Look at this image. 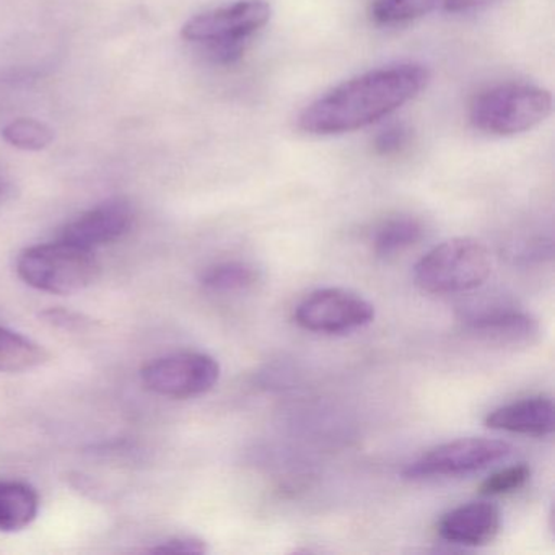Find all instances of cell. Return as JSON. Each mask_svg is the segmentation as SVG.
Here are the masks:
<instances>
[{
    "mask_svg": "<svg viewBox=\"0 0 555 555\" xmlns=\"http://www.w3.org/2000/svg\"><path fill=\"white\" fill-rule=\"evenodd\" d=\"M428 82L430 70L422 64L370 70L310 103L298 116V129L311 135H337L369 128L421 95Z\"/></svg>",
    "mask_w": 555,
    "mask_h": 555,
    "instance_id": "cell-1",
    "label": "cell"
},
{
    "mask_svg": "<svg viewBox=\"0 0 555 555\" xmlns=\"http://www.w3.org/2000/svg\"><path fill=\"white\" fill-rule=\"evenodd\" d=\"M271 17L272 8L266 0H240L191 18L184 24L181 37L190 43L203 44L216 63L233 64Z\"/></svg>",
    "mask_w": 555,
    "mask_h": 555,
    "instance_id": "cell-2",
    "label": "cell"
},
{
    "mask_svg": "<svg viewBox=\"0 0 555 555\" xmlns=\"http://www.w3.org/2000/svg\"><path fill=\"white\" fill-rule=\"evenodd\" d=\"M551 113L548 90L531 83H503L474 99L469 121L477 131L512 138L538 128Z\"/></svg>",
    "mask_w": 555,
    "mask_h": 555,
    "instance_id": "cell-3",
    "label": "cell"
},
{
    "mask_svg": "<svg viewBox=\"0 0 555 555\" xmlns=\"http://www.w3.org/2000/svg\"><path fill=\"white\" fill-rule=\"evenodd\" d=\"M17 274L37 291L73 295L95 284L100 264L92 249L57 240L24 249L18 255Z\"/></svg>",
    "mask_w": 555,
    "mask_h": 555,
    "instance_id": "cell-4",
    "label": "cell"
},
{
    "mask_svg": "<svg viewBox=\"0 0 555 555\" xmlns=\"http://www.w3.org/2000/svg\"><path fill=\"white\" fill-rule=\"evenodd\" d=\"M489 249L474 238H451L431 248L414 268V281L427 294H464L489 279Z\"/></svg>",
    "mask_w": 555,
    "mask_h": 555,
    "instance_id": "cell-5",
    "label": "cell"
},
{
    "mask_svg": "<svg viewBox=\"0 0 555 555\" xmlns=\"http://www.w3.org/2000/svg\"><path fill=\"white\" fill-rule=\"evenodd\" d=\"M512 453L506 441L486 437L457 438L431 448L408 464L405 479L428 480L438 477L463 476L486 469Z\"/></svg>",
    "mask_w": 555,
    "mask_h": 555,
    "instance_id": "cell-6",
    "label": "cell"
},
{
    "mask_svg": "<svg viewBox=\"0 0 555 555\" xmlns=\"http://www.w3.org/2000/svg\"><path fill=\"white\" fill-rule=\"evenodd\" d=\"M220 365L203 352H177L145 363L142 385L170 399H190L206 395L219 383Z\"/></svg>",
    "mask_w": 555,
    "mask_h": 555,
    "instance_id": "cell-7",
    "label": "cell"
},
{
    "mask_svg": "<svg viewBox=\"0 0 555 555\" xmlns=\"http://www.w3.org/2000/svg\"><path fill=\"white\" fill-rule=\"evenodd\" d=\"M294 318L310 333L346 334L372 323L375 308L356 292L320 288L297 305Z\"/></svg>",
    "mask_w": 555,
    "mask_h": 555,
    "instance_id": "cell-8",
    "label": "cell"
},
{
    "mask_svg": "<svg viewBox=\"0 0 555 555\" xmlns=\"http://www.w3.org/2000/svg\"><path fill=\"white\" fill-rule=\"evenodd\" d=\"M461 323L470 336L499 346L528 344L539 333L531 314L506 304L477 305L463 314Z\"/></svg>",
    "mask_w": 555,
    "mask_h": 555,
    "instance_id": "cell-9",
    "label": "cell"
},
{
    "mask_svg": "<svg viewBox=\"0 0 555 555\" xmlns=\"http://www.w3.org/2000/svg\"><path fill=\"white\" fill-rule=\"evenodd\" d=\"M134 210L125 199H109L70 220L60 232V240L95 251L118 242L131 230Z\"/></svg>",
    "mask_w": 555,
    "mask_h": 555,
    "instance_id": "cell-10",
    "label": "cell"
},
{
    "mask_svg": "<svg viewBox=\"0 0 555 555\" xmlns=\"http://www.w3.org/2000/svg\"><path fill=\"white\" fill-rule=\"evenodd\" d=\"M502 528V513L495 503L469 502L450 509L438 521V534L451 544H489Z\"/></svg>",
    "mask_w": 555,
    "mask_h": 555,
    "instance_id": "cell-11",
    "label": "cell"
},
{
    "mask_svg": "<svg viewBox=\"0 0 555 555\" xmlns=\"http://www.w3.org/2000/svg\"><path fill=\"white\" fill-rule=\"evenodd\" d=\"M486 425L492 430L508 434L547 437L555 427L554 402L545 396L519 399L489 412Z\"/></svg>",
    "mask_w": 555,
    "mask_h": 555,
    "instance_id": "cell-12",
    "label": "cell"
},
{
    "mask_svg": "<svg viewBox=\"0 0 555 555\" xmlns=\"http://www.w3.org/2000/svg\"><path fill=\"white\" fill-rule=\"evenodd\" d=\"M40 512V495L24 480L0 479V532H18Z\"/></svg>",
    "mask_w": 555,
    "mask_h": 555,
    "instance_id": "cell-13",
    "label": "cell"
},
{
    "mask_svg": "<svg viewBox=\"0 0 555 555\" xmlns=\"http://www.w3.org/2000/svg\"><path fill=\"white\" fill-rule=\"evenodd\" d=\"M50 353L24 334L0 326V373H24L44 365Z\"/></svg>",
    "mask_w": 555,
    "mask_h": 555,
    "instance_id": "cell-14",
    "label": "cell"
},
{
    "mask_svg": "<svg viewBox=\"0 0 555 555\" xmlns=\"http://www.w3.org/2000/svg\"><path fill=\"white\" fill-rule=\"evenodd\" d=\"M422 233L424 229L418 220L412 217H396L386 220L376 229L373 235V249L382 258H389L414 246L422 238Z\"/></svg>",
    "mask_w": 555,
    "mask_h": 555,
    "instance_id": "cell-15",
    "label": "cell"
},
{
    "mask_svg": "<svg viewBox=\"0 0 555 555\" xmlns=\"http://www.w3.org/2000/svg\"><path fill=\"white\" fill-rule=\"evenodd\" d=\"M258 281L255 268L240 261L219 262L201 274V284L216 294H232L253 287Z\"/></svg>",
    "mask_w": 555,
    "mask_h": 555,
    "instance_id": "cell-16",
    "label": "cell"
},
{
    "mask_svg": "<svg viewBox=\"0 0 555 555\" xmlns=\"http://www.w3.org/2000/svg\"><path fill=\"white\" fill-rule=\"evenodd\" d=\"M440 0H373L370 15L379 25L408 24L437 9Z\"/></svg>",
    "mask_w": 555,
    "mask_h": 555,
    "instance_id": "cell-17",
    "label": "cell"
},
{
    "mask_svg": "<svg viewBox=\"0 0 555 555\" xmlns=\"http://www.w3.org/2000/svg\"><path fill=\"white\" fill-rule=\"evenodd\" d=\"M2 138L21 151L40 152L50 147L54 141V131L38 119L18 118L2 129Z\"/></svg>",
    "mask_w": 555,
    "mask_h": 555,
    "instance_id": "cell-18",
    "label": "cell"
},
{
    "mask_svg": "<svg viewBox=\"0 0 555 555\" xmlns=\"http://www.w3.org/2000/svg\"><path fill=\"white\" fill-rule=\"evenodd\" d=\"M529 479H531V467L528 464H513V466L503 467V469L490 474L480 483L479 492L489 496L506 495V493L522 489Z\"/></svg>",
    "mask_w": 555,
    "mask_h": 555,
    "instance_id": "cell-19",
    "label": "cell"
},
{
    "mask_svg": "<svg viewBox=\"0 0 555 555\" xmlns=\"http://www.w3.org/2000/svg\"><path fill=\"white\" fill-rule=\"evenodd\" d=\"M409 141H411V131L404 125H391L376 135L373 147L376 154L391 157V155L401 154L408 147Z\"/></svg>",
    "mask_w": 555,
    "mask_h": 555,
    "instance_id": "cell-20",
    "label": "cell"
},
{
    "mask_svg": "<svg viewBox=\"0 0 555 555\" xmlns=\"http://www.w3.org/2000/svg\"><path fill=\"white\" fill-rule=\"evenodd\" d=\"M147 552L154 554H206L207 545L203 539L194 538V535H177V538L167 539L162 541L155 547L147 548Z\"/></svg>",
    "mask_w": 555,
    "mask_h": 555,
    "instance_id": "cell-21",
    "label": "cell"
},
{
    "mask_svg": "<svg viewBox=\"0 0 555 555\" xmlns=\"http://www.w3.org/2000/svg\"><path fill=\"white\" fill-rule=\"evenodd\" d=\"M495 0H443L444 11L450 14H466L493 4Z\"/></svg>",
    "mask_w": 555,
    "mask_h": 555,
    "instance_id": "cell-22",
    "label": "cell"
},
{
    "mask_svg": "<svg viewBox=\"0 0 555 555\" xmlns=\"http://www.w3.org/2000/svg\"><path fill=\"white\" fill-rule=\"evenodd\" d=\"M9 194H11V188L8 184L0 183V201H4Z\"/></svg>",
    "mask_w": 555,
    "mask_h": 555,
    "instance_id": "cell-23",
    "label": "cell"
}]
</instances>
